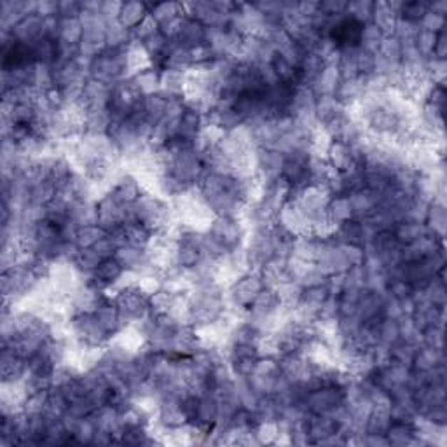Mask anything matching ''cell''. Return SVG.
Returning <instances> with one entry per match:
<instances>
[{"label":"cell","mask_w":447,"mask_h":447,"mask_svg":"<svg viewBox=\"0 0 447 447\" xmlns=\"http://www.w3.org/2000/svg\"><path fill=\"white\" fill-rule=\"evenodd\" d=\"M133 207V213L137 222H142L143 225L154 232H163L173 224V207L166 197L159 196V194H153L149 190L140 196V200Z\"/></svg>","instance_id":"obj_1"},{"label":"cell","mask_w":447,"mask_h":447,"mask_svg":"<svg viewBox=\"0 0 447 447\" xmlns=\"http://www.w3.org/2000/svg\"><path fill=\"white\" fill-rule=\"evenodd\" d=\"M264 289L266 285H264V279L259 271H247V273L240 274L238 278L232 279L227 289V311L243 320L250 304Z\"/></svg>","instance_id":"obj_2"},{"label":"cell","mask_w":447,"mask_h":447,"mask_svg":"<svg viewBox=\"0 0 447 447\" xmlns=\"http://www.w3.org/2000/svg\"><path fill=\"white\" fill-rule=\"evenodd\" d=\"M128 48H107L102 54H98L91 61H88L89 79L102 81V83L114 86L118 81L130 77V70H128Z\"/></svg>","instance_id":"obj_3"},{"label":"cell","mask_w":447,"mask_h":447,"mask_svg":"<svg viewBox=\"0 0 447 447\" xmlns=\"http://www.w3.org/2000/svg\"><path fill=\"white\" fill-rule=\"evenodd\" d=\"M207 232L213 240L219 241L227 254L245 247L248 229L238 217H213L207 227Z\"/></svg>","instance_id":"obj_4"},{"label":"cell","mask_w":447,"mask_h":447,"mask_svg":"<svg viewBox=\"0 0 447 447\" xmlns=\"http://www.w3.org/2000/svg\"><path fill=\"white\" fill-rule=\"evenodd\" d=\"M112 301L119 308L128 327L138 324L140 320H143V318L150 314L149 295L143 292L138 285L124 287V289H120L115 294V297Z\"/></svg>","instance_id":"obj_5"},{"label":"cell","mask_w":447,"mask_h":447,"mask_svg":"<svg viewBox=\"0 0 447 447\" xmlns=\"http://www.w3.org/2000/svg\"><path fill=\"white\" fill-rule=\"evenodd\" d=\"M142 93L135 86L131 77L120 79L112 86L111 100H108V112H111L112 120L126 119L135 108L142 102Z\"/></svg>","instance_id":"obj_6"},{"label":"cell","mask_w":447,"mask_h":447,"mask_svg":"<svg viewBox=\"0 0 447 447\" xmlns=\"http://www.w3.org/2000/svg\"><path fill=\"white\" fill-rule=\"evenodd\" d=\"M309 158H311L309 150H292V153L285 154L279 178L292 189V192L311 184Z\"/></svg>","instance_id":"obj_7"},{"label":"cell","mask_w":447,"mask_h":447,"mask_svg":"<svg viewBox=\"0 0 447 447\" xmlns=\"http://www.w3.org/2000/svg\"><path fill=\"white\" fill-rule=\"evenodd\" d=\"M344 388L330 384V386H322L318 390L309 391L302 404L309 414H329L337 406L344 404Z\"/></svg>","instance_id":"obj_8"},{"label":"cell","mask_w":447,"mask_h":447,"mask_svg":"<svg viewBox=\"0 0 447 447\" xmlns=\"http://www.w3.org/2000/svg\"><path fill=\"white\" fill-rule=\"evenodd\" d=\"M361 30H364V25L346 14V16L334 23L332 29L329 30L327 37L339 51H343V49L360 48Z\"/></svg>","instance_id":"obj_9"},{"label":"cell","mask_w":447,"mask_h":447,"mask_svg":"<svg viewBox=\"0 0 447 447\" xmlns=\"http://www.w3.org/2000/svg\"><path fill=\"white\" fill-rule=\"evenodd\" d=\"M126 205L115 200L111 192H105L96 200V215H98V225H102L105 231H112V229L120 227L126 222Z\"/></svg>","instance_id":"obj_10"},{"label":"cell","mask_w":447,"mask_h":447,"mask_svg":"<svg viewBox=\"0 0 447 447\" xmlns=\"http://www.w3.org/2000/svg\"><path fill=\"white\" fill-rule=\"evenodd\" d=\"M325 159L334 172L344 175L353 170H364L355 159L351 145L341 142V140H330L327 149H325Z\"/></svg>","instance_id":"obj_11"},{"label":"cell","mask_w":447,"mask_h":447,"mask_svg":"<svg viewBox=\"0 0 447 447\" xmlns=\"http://www.w3.org/2000/svg\"><path fill=\"white\" fill-rule=\"evenodd\" d=\"M108 192H111L115 200H119L120 203L130 207V205L137 203L140 196L145 192V189H143L142 182H140L137 175L123 172L114 182H112L111 187H108Z\"/></svg>","instance_id":"obj_12"},{"label":"cell","mask_w":447,"mask_h":447,"mask_svg":"<svg viewBox=\"0 0 447 447\" xmlns=\"http://www.w3.org/2000/svg\"><path fill=\"white\" fill-rule=\"evenodd\" d=\"M255 159V172L264 178V182L279 178L282 173L283 159L285 154L279 153L278 149H269V147H257L254 153Z\"/></svg>","instance_id":"obj_13"},{"label":"cell","mask_w":447,"mask_h":447,"mask_svg":"<svg viewBox=\"0 0 447 447\" xmlns=\"http://www.w3.org/2000/svg\"><path fill=\"white\" fill-rule=\"evenodd\" d=\"M93 314H95L100 327L111 336V339H114L115 336H119V334L128 327L123 314H120L119 308L115 306V302L112 301V299H105L102 304L93 311Z\"/></svg>","instance_id":"obj_14"},{"label":"cell","mask_w":447,"mask_h":447,"mask_svg":"<svg viewBox=\"0 0 447 447\" xmlns=\"http://www.w3.org/2000/svg\"><path fill=\"white\" fill-rule=\"evenodd\" d=\"M339 430V425L329 414H311L308 421V435L311 446H320L325 438Z\"/></svg>","instance_id":"obj_15"},{"label":"cell","mask_w":447,"mask_h":447,"mask_svg":"<svg viewBox=\"0 0 447 447\" xmlns=\"http://www.w3.org/2000/svg\"><path fill=\"white\" fill-rule=\"evenodd\" d=\"M339 84H341V73H339V68H337V61H336V63H327L324 68L320 70L317 79L311 83V89H313L317 96L336 95Z\"/></svg>","instance_id":"obj_16"},{"label":"cell","mask_w":447,"mask_h":447,"mask_svg":"<svg viewBox=\"0 0 447 447\" xmlns=\"http://www.w3.org/2000/svg\"><path fill=\"white\" fill-rule=\"evenodd\" d=\"M149 4L140 2V0H130V2H123V6H120L118 21L124 29L133 32L145 16H149Z\"/></svg>","instance_id":"obj_17"},{"label":"cell","mask_w":447,"mask_h":447,"mask_svg":"<svg viewBox=\"0 0 447 447\" xmlns=\"http://www.w3.org/2000/svg\"><path fill=\"white\" fill-rule=\"evenodd\" d=\"M325 215H327L330 224H334L336 227L339 224L346 222V220L355 219L349 196H346V194H332L327 207H325Z\"/></svg>","instance_id":"obj_18"},{"label":"cell","mask_w":447,"mask_h":447,"mask_svg":"<svg viewBox=\"0 0 447 447\" xmlns=\"http://www.w3.org/2000/svg\"><path fill=\"white\" fill-rule=\"evenodd\" d=\"M124 273H126V269L123 267V264H120L115 257H108L100 262V266L96 267V271L93 273V278H95L96 282L103 287L105 292H107V289L118 285Z\"/></svg>","instance_id":"obj_19"},{"label":"cell","mask_w":447,"mask_h":447,"mask_svg":"<svg viewBox=\"0 0 447 447\" xmlns=\"http://www.w3.org/2000/svg\"><path fill=\"white\" fill-rule=\"evenodd\" d=\"M203 259V252H201L200 245L189 243V241H178L175 247L173 254V264L180 269H194L197 264Z\"/></svg>","instance_id":"obj_20"},{"label":"cell","mask_w":447,"mask_h":447,"mask_svg":"<svg viewBox=\"0 0 447 447\" xmlns=\"http://www.w3.org/2000/svg\"><path fill=\"white\" fill-rule=\"evenodd\" d=\"M426 229L431 235L438 236V238H446V225H447V210L444 201L431 200L426 210L425 222Z\"/></svg>","instance_id":"obj_21"},{"label":"cell","mask_w":447,"mask_h":447,"mask_svg":"<svg viewBox=\"0 0 447 447\" xmlns=\"http://www.w3.org/2000/svg\"><path fill=\"white\" fill-rule=\"evenodd\" d=\"M441 364H446V355H444V349H435L430 348V346H418L416 349V355L413 360V371H419V372H428L431 369L438 367Z\"/></svg>","instance_id":"obj_22"},{"label":"cell","mask_w":447,"mask_h":447,"mask_svg":"<svg viewBox=\"0 0 447 447\" xmlns=\"http://www.w3.org/2000/svg\"><path fill=\"white\" fill-rule=\"evenodd\" d=\"M219 421V402L215 394H205L200 396V407H197V418L194 425H200L203 428H215Z\"/></svg>","instance_id":"obj_23"},{"label":"cell","mask_w":447,"mask_h":447,"mask_svg":"<svg viewBox=\"0 0 447 447\" xmlns=\"http://www.w3.org/2000/svg\"><path fill=\"white\" fill-rule=\"evenodd\" d=\"M388 444L395 447L414 446L416 438V426L414 421H391V425L386 430Z\"/></svg>","instance_id":"obj_24"},{"label":"cell","mask_w":447,"mask_h":447,"mask_svg":"<svg viewBox=\"0 0 447 447\" xmlns=\"http://www.w3.org/2000/svg\"><path fill=\"white\" fill-rule=\"evenodd\" d=\"M391 232H394L395 240L399 241L402 247H407V245H413L414 241L423 238V236L428 232V229H426V225L423 222H416V220H400V222H396L394 225Z\"/></svg>","instance_id":"obj_25"},{"label":"cell","mask_w":447,"mask_h":447,"mask_svg":"<svg viewBox=\"0 0 447 447\" xmlns=\"http://www.w3.org/2000/svg\"><path fill=\"white\" fill-rule=\"evenodd\" d=\"M205 35H207V29L205 25H201L196 19L185 18L184 26H182V32L178 35L177 42L178 46L185 49H194L197 46L205 44Z\"/></svg>","instance_id":"obj_26"},{"label":"cell","mask_w":447,"mask_h":447,"mask_svg":"<svg viewBox=\"0 0 447 447\" xmlns=\"http://www.w3.org/2000/svg\"><path fill=\"white\" fill-rule=\"evenodd\" d=\"M332 240L336 243L360 245V247H364V224L359 219L346 220V222L337 225L332 235Z\"/></svg>","instance_id":"obj_27"},{"label":"cell","mask_w":447,"mask_h":447,"mask_svg":"<svg viewBox=\"0 0 447 447\" xmlns=\"http://www.w3.org/2000/svg\"><path fill=\"white\" fill-rule=\"evenodd\" d=\"M168 98L165 93H154V95H147L142 98V108L145 112L149 123L155 128L166 115V107H168Z\"/></svg>","instance_id":"obj_28"},{"label":"cell","mask_w":447,"mask_h":447,"mask_svg":"<svg viewBox=\"0 0 447 447\" xmlns=\"http://www.w3.org/2000/svg\"><path fill=\"white\" fill-rule=\"evenodd\" d=\"M161 70L154 67H147L143 70H138L137 73L131 76V81L135 83V86L138 88V91L142 93V96L154 95V93L161 91Z\"/></svg>","instance_id":"obj_29"},{"label":"cell","mask_w":447,"mask_h":447,"mask_svg":"<svg viewBox=\"0 0 447 447\" xmlns=\"http://www.w3.org/2000/svg\"><path fill=\"white\" fill-rule=\"evenodd\" d=\"M349 201H351L353 213H355V219H367L378 208V194L371 192L367 189H361L359 192L349 194Z\"/></svg>","instance_id":"obj_30"},{"label":"cell","mask_w":447,"mask_h":447,"mask_svg":"<svg viewBox=\"0 0 447 447\" xmlns=\"http://www.w3.org/2000/svg\"><path fill=\"white\" fill-rule=\"evenodd\" d=\"M203 126H205L203 114L194 111V108L185 107L184 114H182L180 120H178V135H182V137L194 140V142H196L197 135L201 133Z\"/></svg>","instance_id":"obj_31"},{"label":"cell","mask_w":447,"mask_h":447,"mask_svg":"<svg viewBox=\"0 0 447 447\" xmlns=\"http://www.w3.org/2000/svg\"><path fill=\"white\" fill-rule=\"evenodd\" d=\"M84 29L79 18H60L56 30V41L67 42V44H77L83 41Z\"/></svg>","instance_id":"obj_32"},{"label":"cell","mask_w":447,"mask_h":447,"mask_svg":"<svg viewBox=\"0 0 447 447\" xmlns=\"http://www.w3.org/2000/svg\"><path fill=\"white\" fill-rule=\"evenodd\" d=\"M185 72L178 70H163L161 76V93L173 98H184Z\"/></svg>","instance_id":"obj_33"},{"label":"cell","mask_w":447,"mask_h":447,"mask_svg":"<svg viewBox=\"0 0 447 447\" xmlns=\"http://www.w3.org/2000/svg\"><path fill=\"white\" fill-rule=\"evenodd\" d=\"M396 19H399V16L391 11L388 2H374L372 23H374L384 35H394Z\"/></svg>","instance_id":"obj_34"},{"label":"cell","mask_w":447,"mask_h":447,"mask_svg":"<svg viewBox=\"0 0 447 447\" xmlns=\"http://www.w3.org/2000/svg\"><path fill=\"white\" fill-rule=\"evenodd\" d=\"M180 294L173 292L168 287H161L159 290H155L153 295H149V308L150 314H163V313H170L173 308L175 301Z\"/></svg>","instance_id":"obj_35"},{"label":"cell","mask_w":447,"mask_h":447,"mask_svg":"<svg viewBox=\"0 0 447 447\" xmlns=\"http://www.w3.org/2000/svg\"><path fill=\"white\" fill-rule=\"evenodd\" d=\"M102 257H100L98 252L95 250V248H79L76 254V257H73L72 264L73 267L77 269V273L81 274H93L96 271V267L100 266V262H102Z\"/></svg>","instance_id":"obj_36"},{"label":"cell","mask_w":447,"mask_h":447,"mask_svg":"<svg viewBox=\"0 0 447 447\" xmlns=\"http://www.w3.org/2000/svg\"><path fill=\"white\" fill-rule=\"evenodd\" d=\"M32 49L35 54V61L37 63H44V65H53L56 61L58 56V46L56 41L53 37H44L37 38V41L32 42Z\"/></svg>","instance_id":"obj_37"},{"label":"cell","mask_w":447,"mask_h":447,"mask_svg":"<svg viewBox=\"0 0 447 447\" xmlns=\"http://www.w3.org/2000/svg\"><path fill=\"white\" fill-rule=\"evenodd\" d=\"M107 235V231L98 224L93 225H83V227H77L76 236H73V243L77 248H91L98 243L103 236Z\"/></svg>","instance_id":"obj_38"},{"label":"cell","mask_w":447,"mask_h":447,"mask_svg":"<svg viewBox=\"0 0 447 447\" xmlns=\"http://www.w3.org/2000/svg\"><path fill=\"white\" fill-rule=\"evenodd\" d=\"M124 232H126V245H133V247L138 248H147L154 238V232L142 222L126 224L124 225Z\"/></svg>","instance_id":"obj_39"},{"label":"cell","mask_w":447,"mask_h":447,"mask_svg":"<svg viewBox=\"0 0 447 447\" xmlns=\"http://www.w3.org/2000/svg\"><path fill=\"white\" fill-rule=\"evenodd\" d=\"M149 11L153 14L155 21L159 23V26L163 23L170 21V19H175L178 16H184V11H182V4L180 2H155L149 4Z\"/></svg>","instance_id":"obj_40"},{"label":"cell","mask_w":447,"mask_h":447,"mask_svg":"<svg viewBox=\"0 0 447 447\" xmlns=\"http://www.w3.org/2000/svg\"><path fill=\"white\" fill-rule=\"evenodd\" d=\"M416 349H418V346L409 343V341H395L394 344H390V361L406 365V367H413Z\"/></svg>","instance_id":"obj_41"},{"label":"cell","mask_w":447,"mask_h":447,"mask_svg":"<svg viewBox=\"0 0 447 447\" xmlns=\"http://www.w3.org/2000/svg\"><path fill=\"white\" fill-rule=\"evenodd\" d=\"M96 425L91 418H81L79 423H77L76 430H73L72 438L73 444L76 446H93V441H95L96 435Z\"/></svg>","instance_id":"obj_42"},{"label":"cell","mask_w":447,"mask_h":447,"mask_svg":"<svg viewBox=\"0 0 447 447\" xmlns=\"http://www.w3.org/2000/svg\"><path fill=\"white\" fill-rule=\"evenodd\" d=\"M390 425H391L390 411L371 409V413L367 416V423H365V433L384 435Z\"/></svg>","instance_id":"obj_43"},{"label":"cell","mask_w":447,"mask_h":447,"mask_svg":"<svg viewBox=\"0 0 447 447\" xmlns=\"http://www.w3.org/2000/svg\"><path fill=\"white\" fill-rule=\"evenodd\" d=\"M271 68H273L276 79H278L279 83L297 84V68H295L292 63H289L282 54L276 53L273 61H271Z\"/></svg>","instance_id":"obj_44"},{"label":"cell","mask_w":447,"mask_h":447,"mask_svg":"<svg viewBox=\"0 0 447 447\" xmlns=\"http://www.w3.org/2000/svg\"><path fill=\"white\" fill-rule=\"evenodd\" d=\"M384 37H386V35L381 32V30L374 25V23H372V21L367 23V25H364V30H361L360 48L367 49V51L376 53V51H378V48L381 46V42H383Z\"/></svg>","instance_id":"obj_45"},{"label":"cell","mask_w":447,"mask_h":447,"mask_svg":"<svg viewBox=\"0 0 447 447\" xmlns=\"http://www.w3.org/2000/svg\"><path fill=\"white\" fill-rule=\"evenodd\" d=\"M372 13H374V2H369V0H356V2L348 4V14L349 18L356 19L361 25H367L372 21Z\"/></svg>","instance_id":"obj_46"},{"label":"cell","mask_w":447,"mask_h":447,"mask_svg":"<svg viewBox=\"0 0 447 447\" xmlns=\"http://www.w3.org/2000/svg\"><path fill=\"white\" fill-rule=\"evenodd\" d=\"M428 13V2H421V0H413V2H404L402 9H400L399 18L407 19V21L418 23L421 21L423 16Z\"/></svg>","instance_id":"obj_47"},{"label":"cell","mask_w":447,"mask_h":447,"mask_svg":"<svg viewBox=\"0 0 447 447\" xmlns=\"http://www.w3.org/2000/svg\"><path fill=\"white\" fill-rule=\"evenodd\" d=\"M446 100H447L446 84L430 83L428 88H426L425 95H423V103L430 105V107H435V108H441V111H444L446 108Z\"/></svg>","instance_id":"obj_48"},{"label":"cell","mask_w":447,"mask_h":447,"mask_svg":"<svg viewBox=\"0 0 447 447\" xmlns=\"http://www.w3.org/2000/svg\"><path fill=\"white\" fill-rule=\"evenodd\" d=\"M435 38H437V34L428 32V30H423L419 29V32L416 34L414 37V46L418 49V53L421 54L425 60H430L431 54H433V48H435Z\"/></svg>","instance_id":"obj_49"},{"label":"cell","mask_w":447,"mask_h":447,"mask_svg":"<svg viewBox=\"0 0 447 447\" xmlns=\"http://www.w3.org/2000/svg\"><path fill=\"white\" fill-rule=\"evenodd\" d=\"M414 287L411 283H407L406 279L399 278H390L386 287V295L396 299V301H404V299H409L414 295Z\"/></svg>","instance_id":"obj_50"},{"label":"cell","mask_w":447,"mask_h":447,"mask_svg":"<svg viewBox=\"0 0 447 447\" xmlns=\"http://www.w3.org/2000/svg\"><path fill=\"white\" fill-rule=\"evenodd\" d=\"M399 339H400L399 322L391 320V318H383V322L379 324V343L390 346Z\"/></svg>","instance_id":"obj_51"},{"label":"cell","mask_w":447,"mask_h":447,"mask_svg":"<svg viewBox=\"0 0 447 447\" xmlns=\"http://www.w3.org/2000/svg\"><path fill=\"white\" fill-rule=\"evenodd\" d=\"M444 327H438V325H431V327L425 329L421 332V344L430 346L435 349H444L446 346V336H444Z\"/></svg>","instance_id":"obj_52"},{"label":"cell","mask_w":447,"mask_h":447,"mask_svg":"<svg viewBox=\"0 0 447 447\" xmlns=\"http://www.w3.org/2000/svg\"><path fill=\"white\" fill-rule=\"evenodd\" d=\"M158 32H159V23L155 21L153 14L149 13V16H145V19L140 23L133 32H131V37H133L135 42H140V44H142L143 41H147V38L153 37V35Z\"/></svg>","instance_id":"obj_53"},{"label":"cell","mask_w":447,"mask_h":447,"mask_svg":"<svg viewBox=\"0 0 447 447\" xmlns=\"http://www.w3.org/2000/svg\"><path fill=\"white\" fill-rule=\"evenodd\" d=\"M419 29L428 30V32H433V34L442 32V30L447 29V16L431 13V11L428 9V13H426L421 21H419Z\"/></svg>","instance_id":"obj_54"},{"label":"cell","mask_w":447,"mask_h":447,"mask_svg":"<svg viewBox=\"0 0 447 447\" xmlns=\"http://www.w3.org/2000/svg\"><path fill=\"white\" fill-rule=\"evenodd\" d=\"M348 4L346 0H325L320 2V13L327 18H343L348 11Z\"/></svg>","instance_id":"obj_55"},{"label":"cell","mask_w":447,"mask_h":447,"mask_svg":"<svg viewBox=\"0 0 447 447\" xmlns=\"http://www.w3.org/2000/svg\"><path fill=\"white\" fill-rule=\"evenodd\" d=\"M93 248H95V250L98 252L100 257L108 259V257H114L115 252H118V248H119V243L114 240V236L108 235V232H107V235H105L103 238L100 240L98 243H96Z\"/></svg>","instance_id":"obj_56"},{"label":"cell","mask_w":447,"mask_h":447,"mask_svg":"<svg viewBox=\"0 0 447 447\" xmlns=\"http://www.w3.org/2000/svg\"><path fill=\"white\" fill-rule=\"evenodd\" d=\"M81 13H83V2L76 0L58 2V18H79Z\"/></svg>","instance_id":"obj_57"},{"label":"cell","mask_w":447,"mask_h":447,"mask_svg":"<svg viewBox=\"0 0 447 447\" xmlns=\"http://www.w3.org/2000/svg\"><path fill=\"white\" fill-rule=\"evenodd\" d=\"M431 58H435V60H447V29L437 34Z\"/></svg>","instance_id":"obj_58"},{"label":"cell","mask_w":447,"mask_h":447,"mask_svg":"<svg viewBox=\"0 0 447 447\" xmlns=\"http://www.w3.org/2000/svg\"><path fill=\"white\" fill-rule=\"evenodd\" d=\"M364 446H367V447H390V444H388L386 435H379V433H365L364 435Z\"/></svg>","instance_id":"obj_59"},{"label":"cell","mask_w":447,"mask_h":447,"mask_svg":"<svg viewBox=\"0 0 447 447\" xmlns=\"http://www.w3.org/2000/svg\"><path fill=\"white\" fill-rule=\"evenodd\" d=\"M428 9L431 13L447 16V0H437V2H428Z\"/></svg>","instance_id":"obj_60"}]
</instances>
